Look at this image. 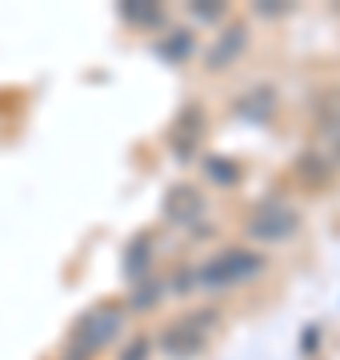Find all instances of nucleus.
I'll use <instances>...</instances> for the list:
<instances>
[{"label":"nucleus","instance_id":"obj_1","mask_svg":"<svg viewBox=\"0 0 340 360\" xmlns=\"http://www.w3.org/2000/svg\"><path fill=\"white\" fill-rule=\"evenodd\" d=\"M292 229H296V212H288V208L276 205V200H264L249 220V232L261 236V240H280V236H288Z\"/></svg>","mask_w":340,"mask_h":360},{"label":"nucleus","instance_id":"obj_2","mask_svg":"<svg viewBox=\"0 0 340 360\" xmlns=\"http://www.w3.org/2000/svg\"><path fill=\"white\" fill-rule=\"evenodd\" d=\"M117 321H120V312L105 309V312H96V316H89V321L77 328V345H72V360H80V352H92V348H100L108 340V336L117 333Z\"/></svg>","mask_w":340,"mask_h":360},{"label":"nucleus","instance_id":"obj_3","mask_svg":"<svg viewBox=\"0 0 340 360\" xmlns=\"http://www.w3.org/2000/svg\"><path fill=\"white\" fill-rule=\"evenodd\" d=\"M256 269H261V257H252V252H228V257H224L221 264H212L204 276L228 284V281H240V276H249V272H256Z\"/></svg>","mask_w":340,"mask_h":360},{"label":"nucleus","instance_id":"obj_4","mask_svg":"<svg viewBox=\"0 0 340 360\" xmlns=\"http://www.w3.org/2000/svg\"><path fill=\"white\" fill-rule=\"evenodd\" d=\"M244 49V28H233V32H228V40H224V44H216V49H212V56H209V65L212 68H221V65H228V60H233L236 52Z\"/></svg>","mask_w":340,"mask_h":360},{"label":"nucleus","instance_id":"obj_5","mask_svg":"<svg viewBox=\"0 0 340 360\" xmlns=\"http://www.w3.org/2000/svg\"><path fill=\"white\" fill-rule=\"evenodd\" d=\"M144 348H148V345H144V340H136V348H132V352H129V360H144V356H140Z\"/></svg>","mask_w":340,"mask_h":360}]
</instances>
